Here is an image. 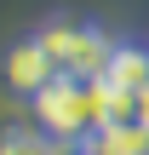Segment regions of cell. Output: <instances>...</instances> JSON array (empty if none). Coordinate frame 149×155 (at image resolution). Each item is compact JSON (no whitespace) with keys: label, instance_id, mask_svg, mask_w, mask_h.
<instances>
[{"label":"cell","instance_id":"6da1fadb","mask_svg":"<svg viewBox=\"0 0 149 155\" xmlns=\"http://www.w3.org/2000/svg\"><path fill=\"white\" fill-rule=\"evenodd\" d=\"M52 58H57V69L63 75H75V81H98L103 69H109V58H115V35H103L98 23H86V17H75V12H52V17H40L34 29H29Z\"/></svg>","mask_w":149,"mask_h":155},{"label":"cell","instance_id":"7a4b0ae2","mask_svg":"<svg viewBox=\"0 0 149 155\" xmlns=\"http://www.w3.org/2000/svg\"><path fill=\"white\" fill-rule=\"evenodd\" d=\"M34 115H40V127L52 132V138H98L103 127H109V86L103 81H75V75H63V81H52L40 98H34Z\"/></svg>","mask_w":149,"mask_h":155},{"label":"cell","instance_id":"3957f363","mask_svg":"<svg viewBox=\"0 0 149 155\" xmlns=\"http://www.w3.org/2000/svg\"><path fill=\"white\" fill-rule=\"evenodd\" d=\"M6 81H11L17 98H40L52 81H63V69H57V58H52L34 35H23V40H11V52H6Z\"/></svg>","mask_w":149,"mask_h":155}]
</instances>
